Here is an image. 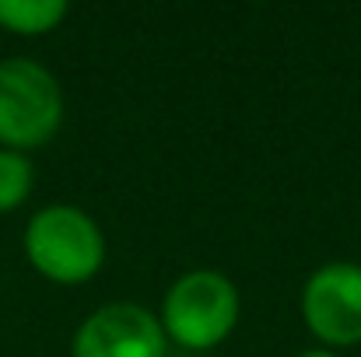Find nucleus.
<instances>
[{
  "label": "nucleus",
  "mask_w": 361,
  "mask_h": 357,
  "mask_svg": "<svg viewBox=\"0 0 361 357\" xmlns=\"http://www.w3.org/2000/svg\"><path fill=\"white\" fill-rule=\"evenodd\" d=\"M74 357H161L165 354V330L161 319L137 305L113 301L95 308L74 333Z\"/></svg>",
  "instance_id": "obj_5"
},
{
  "label": "nucleus",
  "mask_w": 361,
  "mask_h": 357,
  "mask_svg": "<svg viewBox=\"0 0 361 357\" xmlns=\"http://www.w3.org/2000/svg\"><path fill=\"white\" fill-rule=\"evenodd\" d=\"M25 256L53 284H85L106 263V238L85 211L53 203L28 221Z\"/></svg>",
  "instance_id": "obj_1"
},
{
  "label": "nucleus",
  "mask_w": 361,
  "mask_h": 357,
  "mask_svg": "<svg viewBox=\"0 0 361 357\" xmlns=\"http://www.w3.org/2000/svg\"><path fill=\"white\" fill-rule=\"evenodd\" d=\"M32 186H35V168H32L28 154L0 147V214L21 207L28 200Z\"/></svg>",
  "instance_id": "obj_7"
},
{
  "label": "nucleus",
  "mask_w": 361,
  "mask_h": 357,
  "mask_svg": "<svg viewBox=\"0 0 361 357\" xmlns=\"http://www.w3.org/2000/svg\"><path fill=\"white\" fill-rule=\"evenodd\" d=\"M302 319L326 347L361 344V266L326 263L302 287Z\"/></svg>",
  "instance_id": "obj_4"
},
{
  "label": "nucleus",
  "mask_w": 361,
  "mask_h": 357,
  "mask_svg": "<svg viewBox=\"0 0 361 357\" xmlns=\"http://www.w3.org/2000/svg\"><path fill=\"white\" fill-rule=\"evenodd\" d=\"M298 357H337L334 351H302Z\"/></svg>",
  "instance_id": "obj_8"
},
{
  "label": "nucleus",
  "mask_w": 361,
  "mask_h": 357,
  "mask_svg": "<svg viewBox=\"0 0 361 357\" xmlns=\"http://www.w3.org/2000/svg\"><path fill=\"white\" fill-rule=\"evenodd\" d=\"M67 18L63 0H0V28L14 35H46Z\"/></svg>",
  "instance_id": "obj_6"
},
{
  "label": "nucleus",
  "mask_w": 361,
  "mask_h": 357,
  "mask_svg": "<svg viewBox=\"0 0 361 357\" xmlns=\"http://www.w3.org/2000/svg\"><path fill=\"white\" fill-rule=\"evenodd\" d=\"M63 123L60 81L35 60H0V144L7 151H32L56 137Z\"/></svg>",
  "instance_id": "obj_2"
},
{
  "label": "nucleus",
  "mask_w": 361,
  "mask_h": 357,
  "mask_svg": "<svg viewBox=\"0 0 361 357\" xmlns=\"http://www.w3.org/2000/svg\"><path fill=\"white\" fill-rule=\"evenodd\" d=\"M239 322V291L218 270L183 273L161 305V330L190 351H211L232 337Z\"/></svg>",
  "instance_id": "obj_3"
}]
</instances>
